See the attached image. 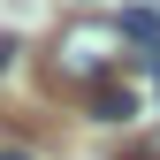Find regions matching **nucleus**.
I'll return each mask as SVG.
<instances>
[{"mask_svg":"<svg viewBox=\"0 0 160 160\" xmlns=\"http://www.w3.org/2000/svg\"><path fill=\"white\" fill-rule=\"evenodd\" d=\"M122 46H130L122 23H69V31H61V46H53V69L92 84V76H107L114 61H122Z\"/></svg>","mask_w":160,"mask_h":160,"instance_id":"nucleus-1","label":"nucleus"},{"mask_svg":"<svg viewBox=\"0 0 160 160\" xmlns=\"http://www.w3.org/2000/svg\"><path fill=\"white\" fill-rule=\"evenodd\" d=\"M92 114H99V122H130V114H137V92L130 84H92Z\"/></svg>","mask_w":160,"mask_h":160,"instance_id":"nucleus-2","label":"nucleus"},{"mask_svg":"<svg viewBox=\"0 0 160 160\" xmlns=\"http://www.w3.org/2000/svg\"><path fill=\"white\" fill-rule=\"evenodd\" d=\"M114 23H122V38H137V46H145V53L160 46V15H152V8H122V15H114Z\"/></svg>","mask_w":160,"mask_h":160,"instance_id":"nucleus-3","label":"nucleus"},{"mask_svg":"<svg viewBox=\"0 0 160 160\" xmlns=\"http://www.w3.org/2000/svg\"><path fill=\"white\" fill-rule=\"evenodd\" d=\"M8 69H15V38L0 31V76H8Z\"/></svg>","mask_w":160,"mask_h":160,"instance_id":"nucleus-4","label":"nucleus"},{"mask_svg":"<svg viewBox=\"0 0 160 160\" xmlns=\"http://www.w3.org/2000/svg\"><path fill=\"white\" fill-rule=\"evenodd\" d=\"M130 61H137V69H152V84H160V46H152V53H130Z\"/></svg>","mask_w":160,"mask_h":160,"instance_id":"nucleus-5","label":"nucleus"},{"mask_svg":"<svg viewBox=\"0 0 160 160\" xmlns=\"http://www.w3.org/2000/svg\"><path fill=\"white\" fill-rule=\"evenodd\" d=\"M0 160H31V152H23V145H0Z\"/></svg>","mask_w":160,"mask_h":160,"instance_id":"nucleus-6","label":"nucleus"},{"mask_svg":"<svg viewBox=\"0 0 160 160\" xmlns=\"http://www.w3.org/2000/svg\"><path fill=\"white\" fill-rule=\"evenodd\" d=\"M145 160H160V137H145Z\"/></svg>","mask_w":160,"mask_h":160,"instance_id":"nucleus-7","label":"nucleus"}]
</instances>
